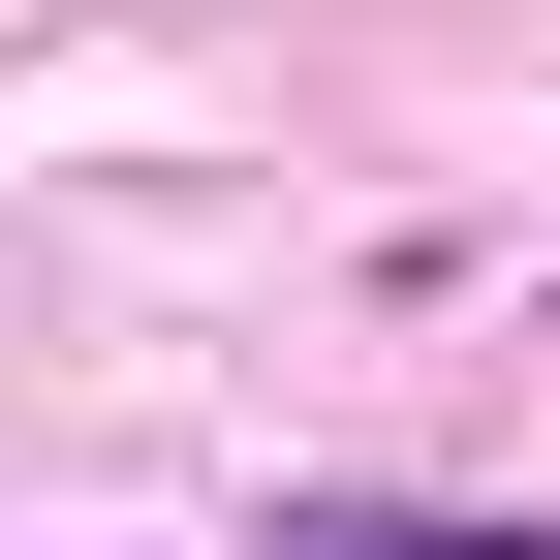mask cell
I'll return each instance as SVG.
<instances>
[{
  "instance_id": "cell-1",
  "label": "cell",
  "mask_w": 560,
  "mask_h": 560,
  "mask_svg": "<svg viewBox=\"0 0 560 560\" xmlns=\"http://www.w3.org/2000/svg\"><path fill=\"white\" fill-rule=\"evenodd\" d=\"M280 560H560V529H467V499H280Z\"/></svg>"
}]
</instances>
